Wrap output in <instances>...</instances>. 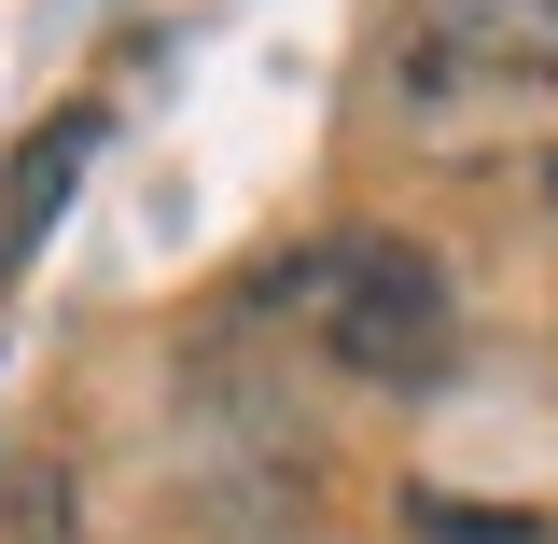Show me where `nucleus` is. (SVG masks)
I'll list each match as a JSON object with an SVG mask.
<instances>
[{"instance_id":"obj_2","label":"nucleus","mask_w":558,"mask_h":544,"mask_svg":"<svg viewBox=\"0 0 558 544\" xmlns=\"http://www.w3.org/2000/svg\"><path fill=\"white\" fill-rule=\"evenodd\" d=\"M391 84H405L418 112H461V98H545V84H558V0H405Z\"/></svg>"},{"instance_id":"obj_3","label":"nucleus","mask_w":558,"mask_h":544,"mask_svg":"<svg viewBox=\"0 0 558 544\" xmlns=\"http://www.w3.org/2000/svg\"><path fill=\"white\" fill-rule=\"evenodd\" d=\"M84 112H70V126H43L28 140V154H14V196H0V279H28V252H43V223H57L70 209V182H84Z\"/></svg>"},{"instance_id":"obj_1","label":"nucleus","mask_w":558,"mask_h":544,"mask_svg":"<svg viewBox=\"0 0 558 544\" xmlns=\"http://www.w3.org/2000/svg\"><path fill=\"white\" fill-rule=\"evenodd\" d=\"M266 307H293L336 377H377V391H418V377H447V349H461V307H447V266L418 252V238H322V252H293L266 279Z\"/></svg>"},{"instance_id":"obj_4","label":"nucleus","mask_w":558,"mask_h":544,"mask_svg":"<svg viewBox=\"0 0 558 544\" xmlns=\"http://www.w3.org/2000/svg\"><path fill=\"white\" fill-rule=\"evenodd\" d=\"M433 531L447 544H545V531H517V517H461V503H433Z\"/></svg>"}]
</instances>
